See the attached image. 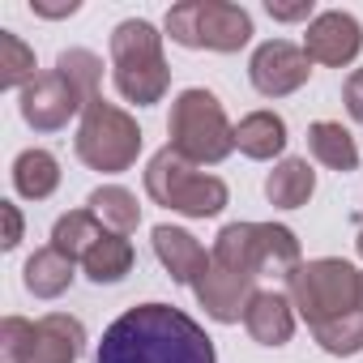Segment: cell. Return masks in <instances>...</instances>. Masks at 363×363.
<instances>
[{
    "label": "cell",
    "instance_id": "cell-1",
    "mask_svg": "<svg viewBox=\"0 0 363 363\" xmlns=\"http://www.w3.org/2000/svg\"><path fill=\"white\" fill-rule=\"evenodd\" d=\"M94 363H218L210 333L171 303H137L103 329Z\"/></svg>",
    "mask_w": 363,
    "mask_h": 363
},
{
    "label": "cell",
    "instance_id": "cell-2",
    "mask_svg": "<svg viewBox=\"0 0 363 363\" xmlns=\"http://www.w3.org/2000/svg\"><path fill=\"white\" fill-rule=\"evenodd\" d=\"M286 299L308 320V329H316L337 316L363 312V274L342 257L299 261L286 278Z\"/></svg>",
    "mask_w": 363,
    "mask_h": 363
},
{
    "label": "cell",
    "instance_id": "cell-3",
    "mask_svg": "<svg viewBox=\"0 0 363 363\" xmlns=\"http://www.w3.org/2000/svg\"><path fill=\"white\" fill-rule=\"evenodd\" d=\"M214 265H227L244 278H291L299 265V240L282 223H227L210 248Z\"/></svg>",
    "mask_w": 363,
    "mask_h": 363
},
{
    "label": "cell",
    "instance_id": "cell-4",
    "mask_svg": "<svg viewBox=\"0 0 363 363\" xmlns=\"http://www.w3.org/2000/svg\"><path fill=\"white\" fill-rule=\"evenodd\" d=\"M145 193H150V201L184 214V218H214L231 201V193H227V184L218 175L201 171L197 162H189L171 145H162L145 162Z\"/></svg>",
    "mask_w": 363,
    "mask_h": 363
},
{
    "label": "cell",
    "instance_id": "cell-5",
    "mask_svg": "<svg viewBox=\"0 0 363 363\" xmlns=\"http://www.w3.org/2000/svg\"><path fill=\"white\" fill-rule=\"evenodd\" d=\"M111 77L128 103L137 107L162 103L171 86V69L162 56V35L145 18H128L111 30Z\"/></svg>",
    "mask_w": 363,
    "mask_h": 363
},
{
    "label": "cell",
    "instance_id": "cell-6",
    "mask_svg": "<svg viewBox=\"0 0 363 363\" xmlns=\"http://www.w3.org/2000/svg\"><path fill=\"white\" fill-rule=\"evenodd\" d=\"M167 133H171V150H179L197 167H214L235 150V124L227 120L223 103L214 90H179L167 116Z\"/></svg>",
    "mask_w": 363,
    "mask_h": 363
},
{
    "label": "cell",
    "instance_id": "cell-7",
    "mask_svg": "<svg viewBox=\"0 0 363 363\" xmlns=\"http://www.w3.org/2000/svg\"><path fill=\"white\" fill-rule=\"evenodd\" d=\"M171 43L189 52H240L252 39V18L244 5L231 0H179L167 9Z\"/></svg>",
    "mask_w": 363,
    "mask_h": 363
},
{
    "label": "cell",
    "instance_id": "cell-8",
    "mask_svg": "<svg viewBox=\"0 0 363 363\" xmlns=\"http://www.w3.org/2000/svg\"><path fill=\"white\" fill-rule=\"evenodd\" d=\"M86 350V325L69 312H48L43 320L5 316L0 354L9 363H77Z\"/></svg>",
    "mask_w": 363,
    "mask_h": 363
},
{
    "label": "cell",
    "instance_id": "cell-9",
    "mask_svg": "<svg viewBox=\"0 0 363 363\" xmlns=\"http://www.w3.org/2000/svg\"><path fill=\"white\" fill-rule=\"evenodd\" d=\"M77 158L90 167V171H103V175H120L137 162L141 154V128L137 120L107 103V99H94L86 111H82V124H77V141H73Z\"/></svg>",
    "mask_w": 363,
    "mask_h": 363
},
{
    "label": "cell",
    "instance_id": "cell-10",
    "mask_svg": "<svg viewBox=\"0 0 363 363\" xmlns=\"http://www.w3.org/2000/svg\"><path fill=\"white\" fill-rule=\"evenodd\" d=\"M90 103H86V94L60 73V69H52V73H39L26 90H22V99H18V111H22V120L35 128V133H56V128H65L77 111H86Z\"/></svg>",
    "mask_w": 363,
    "mask_h": 363
},
{
    "label": "cell",
    "instance_id": "cell-11",
    "mask_svg": "<svg viewBox=\"0 0 363 363\" xmlns=\"http://www.w3.org/2000/svg\"><path fill=\"white\" fill-rule=\"evenodd\" d=\"M248 77H252L257 94H265V99H286V94H295V90L312 77V60H308L303 48H295V43H286V39H269V43H261V48L252 52Z\"/></svg>",
    "mask_w": 363,
    "mask_h": 363
},
{
    "label": "cell",
    "instance_id": "cell-12",
    "mask_svg": "<svg viewBox=\"0 0 363 363\" xmlns=\"http://www.w3.org/2000/svg\"><path fill=\"white\" fill-rule=\"evenodd\" d=\"M303 52L312 65H325V69H342L350 65L359 52H363V26L354 13L346 9H325L308 22V35H303Z\"/></svg>",
    "mask_w": 363,
    "mask_h": 363
},
{
    "label": "cell",
    "instance_id": "cell-13",
    "mask_svg": "<svg viewBox=\"0 0 363 363\" xmlns=\"http://www.w3.org/2000/svg\"><path fill=\"white\" fill-rule=\"evenodd\" d=\"M193 295H197V303L206 308L210 320L235 325V320H244V312H248V303L257 295V282L244 278V274H235V269H227V265L210 261V269L193 282Z\"/></svg>",
    "mask_w": 363,
    "mask_h": 363
},
{
    "label": "cell",
    "instance_id": "cell-14",
    "mask_svg": "<svg viewBox=\"0 0 363 363\" xmlns=\"http://www.w3.org/2000/svg\"><path fill=\"white\" fill-rule=\"evenodd\" d=\"M150 244H154V257H158V265L171 274V282H179V286H193L206 269H210V252L201 248V240L193 235V231H184V227H154V235H150Z\"/></svg>",
    "mask_w": 363,
    "mask_h": 363
},
{
    "label": "cell",
    "instance_id": "cell-15",
    "mask_svg": "<svg viewBox=\"0 0 363 363\" xmlns=\"http://www.w3.org/2000/svg\"><path fill=\"white\" fill-rule=\"evenodd\" d=\"M244 329L261 346H274V350L286 346L291 333H295V308H291V299L282 291H257L252 303H248V312H244Z\"/></svg>",
    "mask_w": 363,
    "mask_h": 363
},
{
    "label": "cell",
    "instance_id": "cell-16",
    "mask_svg": "<svg viewBox=\"0 0 363 363\" xmlns=\"http://www.w3.org/2000/svg\"><path fill=\"white\" fill-rule=\"evenodd\" d=\"M312 193H316V171L308 158H282L265 175V197L278 210H299V206H308Z\"/></svg>",
    "mask_w": 363,
    "mask_h": 363
},
{
    "label": "cell",
    "instance_id": "cell-17",
    "mask_svg": "<svg viewBox=\"0 0 363 363\" xmlns=\"http://www.w3.org/2000/svg\"><path fill=\"white\" fill-rule=\"evenodd\" d=\"M235 150L257 158V162H269L286 150V120L278 111H252L235 124Z\"/></svg>",
    "mask_w": 363,
    "mask_h": 363
},
{
    "label": "cell",
    "instance_id": "cell-18",
    "mask_svg": "<svg viewBox=\"0 0 363 363\" xmlns=\"http://www.w3.org/2000/svg\"><path fill=\"white\" fill-rule=\"evenodd\" d=\"M73 278H77V261H69V257L56 252L52 244L39 248V252L26 261V269H22V282H26V291H30L35 299H60V295L73 286Z\"/></svg>",
    "mask_w": 363,
    "mask_h": 363
},
{
    "label": "cell",
    "instance_id": "cell-19",
    "mask_svg": "<svg viewBox=\"0 0 363 363\" xmlns=\"http://www.w3.org/2000/svg\"><path fill=\"white\" fill-rule=\"evenodd\" d=\"M13 189L26 201H48L60 189V162H56V154H48L39 145L35 150H22L13 158Z\"/></svg>",
    "mask_w": 363,
    "mask_h": 363
},
{
    "label": "cell",
    "instance_id": "cell-20",
    "mask_svg": "<svg viewBox=\"0 0 363 363\" xmlns=\"http://www.w3.org/2000/svg\"><path fill=\"white\" fill-rule=\"evenodd\" d=\"M107 235H111V231H107L90 210H69V214H60L56 227H52V248L65 252L69 261H86V257L94 252V244H103Z\"/></svg>",
    "mask_w": 363,
    "mask_h": 363
},
{
    "label": "cell",
    "instance_id": "cell-21",
    "mask_svg": "<svg viewBox=\"0 0 363 363\" xmlns=\"http://www.w3.org/2000/svg\"><path fill=\"white\" fill-rule=\"evenodd\" d=\"M308 154L329 171H354L359 167V145L337 120H316L308 128Z\"/></svg>",
    "mask_w": 363,
    "mask_h": 363
},
{
    "label": "cell",
    "instance_id": "cell-22",
    "mask_svg": "<svg viewBox=\"0 0 363 363\" xmlns=\"http://www.w3.org/2000/svg\"><path fill=\"white\" fill-rule=\"evenodd\" d=\"M86 210H90L111 235H133L137 223H141V206H137V197H133L128 189H120V184H103V189H94V193L86 197Z\"/></svg>",
    "mask_w": 363,
    "mask_h": 363
},
{
    "label": "cell",
    "instance_id": "cell-23",
    "mask_svg": "<svg viewBox=\"0 0 363 363\" xmlns=\"http://www.w3.org/2000/svg\"><path fill=\"white\" fill-rule=\"evenodd\" d=\"M133 261H137V252H133L128 235H107V240L94 244V252L82 261V269H86L90 282H99V286H116V282H124V278L133 274Z\"/></svg>",
    "mask_w": 363,
    "mask_h": 363
},
{
    "label": "cell",
    "instance_id": "cell-24",
    "mask_svg": "<svg viewBox=\"0 0 363 363\" xmlns=\"http://www.w3.org/2000/svg\"><path fill=\"white\" fill-rule=\"evenodd\" d=\"M35 69V48H26L13 30H0V90H26Z\"/></svg>",
    "mask_w": 363,
    "mask_h": 363
},
{
    "label": "cell",
    "instance_id": "cell-25",
    "mask_svg": "<svg viewBox=\"0 0 363 363\" xmlns=\"http://www.w3.org/2000/svg\"><path fill=\"white\" fill-rule=\"evenodd\" d=\"M316 346L325 354H337V359H350L363 350V312H350V316H337L329 325H316L312 329Z\"/></svg>",
    "mask_w": 363,
    "mask_h": 363
},
{
    "label": "cell",
    "instance_id": "cell-26",
    "mask_svg": "<svg viewBox=\"0 0 363 363\" xmlns=\"http://www.w3.org/2000/svg\"><path fill=\"white\" fill-rule=\"evenodd\" d=\"M56 69L86 94V103H94V99H103L99 94V82H103V60L94 56V52H86V48H69V52H60L56 56Z\"/></svg>",
    "mask_w": 363,
    "mask_h": 363
},
{
    "label": "cell",
    "instance_id": "cell-27",
    "mask_svg": "<svg viewBox=\"0 0 363 363\" xmlns=\"http://www.w3.org/2000/svg\"><path fill=\"white\" fill-rule=\"evenodd\" d=\"M342 103H346L350 120L363 124V69H354V73L346 77V86H342Z\"/></svg>",
    "mask_w": 363,
    "mask_h": 363
},
{
    "label": "cell",
    "instance_id": "cell-28",
    "mask_svg": "<svg viewBox=\"0 0 363 363\" xmlns=\"http://www.w3.org/2000/svg\"><path fill=\"white\" fill-rule=\"evenodd\" d=\"M265 13L274 22H308L312 18V0H295V5H278V0H265Z\"/></svg>",
    "mask_w": 363,
    "mask_h": 363
},
{
    "label": "cell",
    "instance_id": "cell-29",
    "mask_svg": "<svg viewBox=\"0 0 363 363\" xmlns=\"http://www.w3.org/2000/svg\"><path fill=\"white\" fill-rule=\"evenodd\" d=\"M0 214H5V252H13L18 244H22V210L13 206V201H0Z\"/></svg>",
    "mask_w": 363,
    "mask_h": 363
},
{
    "label": "cell",
    "instance_id": "cell-30",
    "mask_svg": "<svg viewBox=\"0 0 363 363\" xmlns=\"http://www.w3.org/2000/svg\"><path fill=\"white\" fill-rule=\"evenodd\" d=\"M82 9V0H30L35 18H73Z\"/></svg>",
    "mask_w": 363,
    "mask_h": 363
},
{
    "label": "cell",
    "instance_id": "cell-31",
    "mask_svg": "<svg viewBox=\"0 0 363 363\" xmlns=\"http://www.w3.org/2000/svg\"><path fill=\"white\" fill-rule=\"evenodd\" d=\"M354 248H359V257H363V223H359V231H354Z\"/></svg>",
    "mask_w": 363,
    "mask_h": 363
},
{
    "label": "cell",
    "instance_id": "cell-32",
    "mask_svg": "<svg viewBox=\"0 0 363 363\" xmlns=\"http://www.w3.org/2000/svg\"><path fill=\"white\" fill-rule=\"evenodd\" d=\"M359 223H363V210H359Z\"/></svg>",
    "mask_w": 363,
    "mask_h": 363
}]
</instances>
